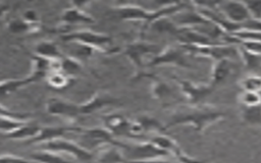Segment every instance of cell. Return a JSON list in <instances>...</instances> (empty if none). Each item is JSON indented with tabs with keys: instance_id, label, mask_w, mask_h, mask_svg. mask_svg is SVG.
<instances>
[{
	"instance_id": "cell-1",
	"label": "cell",
	"mask_w": 261,
	"mask_h": 163,
	"mask_svg": "<svg viewBox=\"0 0 261 163\" xmlns=\"http://www.w3.org/2000/svg\"><path fill=\"white\" fill-rule=\"evenodd\" d=\"M226 114L213 107L188 106L184 109L174 111L168 122L164 125L165 129L178 125H189L198 133H202L207 127L223 120Z\"/></svg>"
},
{
	"instance_id": "cell-2",
	"label": "cell",
	"mask_w": 261,
	"mask_h": 163,
	"mask_svg": "<svg viewBox=\"0 0 261 163\" xmlns=\"http://www.w3.org/2000/svg\"><path fill=\"white\" fill-rule=\"evenodd\" d=\"M160 50L161 48L159 45L145 40H137L124 46L123 54L132 62L135 69L134 76L132 78L133 80H137V78L145 72L147 62Z\"/></svg>"
},
{
	"instance_id": "cell-3",
	"label": "cell",
	"mask_w": 261,
	"mask_h": 163,
	"mask_svg": "<svg viewBox=\"0 0 261 163\" xmlns=\"http://www.w3.org/2000/svg\"><path fill=\"white\" fill-rule=\"evenodd\" d=\"M62 40L65 42H71L82 45L93 51H99L102 53L113 54L119 51V48L112 47V38L108 35L96 33L92 31H79L69 33L62 36Z\"/></svg>"
},
{
	"instance_id": "cell-4",
	"label": "cell",
	"mask_w": 261,
	"mask_h": 163,
	"mask_svg": "<svg viewBox=\"0 0 261 163\" xmlns=\"http://www.w3.org/2000/svg\"><path fill=\"white\" fill-rule=\"evenodd\" d=\"M182 46V45H181ZM190 55L204 56L213 59L214 61L229 59L234 60L240 58L239 46L229 43H216L202 46H182Z\"/></svg>"
},
{
	"instance_id": "cell-5",
	"label": "cell",
	"mask_w": 261,
	"mask_h": 163,
	"mask_svg": "<svg viewBox=\"0 0 261 163\" xmlns=\"http://www.w3.org/2000/svg\"><path fill=\"white\" fill-rule=\"evenodd\" d=\"M189 56L191 55L180 44L170 45L161 49L156 55H154L147 62L146 67L172 65L182 68H192Z\"/></svg>"
},
{
	"instance_id": "cell-6",
	"label": "cell",
	"mask_w": 261,
	"mask_h": 163,
	"mask_svg": "<svg viewBox=\"0 0 261 163\" xmlns=\"http://www.w3.org/2000/svg\"><path fill=\"white\" fill-rule=\"evenodd\" d=\"M148 77L151 80V93L152 96L162 105V106H171L175 104H179L184 102V97L178 95L174 89L168 85L165 80L160 78L154 73L150 72H143L138 78H145Z\"/></svg>"
},
{
	"instance_id": "cell-7",
	"label": "cell",
	"mask_w": 261,
	"mask_h": 163,
	"mask_svg": "<svg viewBox=\"0 0 261 163\" xmlns=\"http://www.w3.org/2000/svg\"><path fill=\"white\" fill-rule=\"evenodd\" d=\"M171 78L177 84L179 93L191 106H201L212 94L214 89L209 84H195L191 80L172 75Z\"/></svg>"
},
{
	"instance_id": "cell-8",
	"label": "cell",
	"mask_w": 261,
	"mask_h": 163,
	"mask_svg": "<svg viewBox=\"0 0 261 163\" xmlns=\"http://www.w3.org/2000/svg\"><path fill=\"white\" fill-rule=\"evenodd\" d=\"M43 145V150L55 152L58 154L64 153L83 163H88L94 158V154L90 150L86 149L84 146L62 138L53 140Z\"/></svg>"
},
{
	"instance_id": "cell-9",
	"label": "cell",
	"mask_w": 261,
	"mask_h": 163,
	"mask_svg": "<svg viewBox=\"0 0 261 163\" xmlns=\"http://www.w3.org/2000/svg\"><path fill=\"white\" fill-rule=\"evenodd\" d=\"M121 151L126 160H146L152 158L166 157L167 153L151 141L126 144L122 142Z\"/></svg>"
},
{
	"instance_id": "cell-10",
	"label": "cell",
	"mask_w": 261,
	"mask_h": 163,
	"mask_svg": "<svg viewBox=\"0 0 261 163\" xmlns=\"http://www.w3.org/2000/svg\"><path fill=\"white\" fill-rule=\"evenodd\" d=\"M215 9L229 22L242 26L251 19L245 2L221 1L215 2Z\"/></svg>"
},
{
	"instance_id": "cell-11",
	"label": "cell",
	"mask_w": 261,
	"mask_h": 163,
	"mask_svg": "<svg viewBox=\"0 0 261 163\" xmlns=\"http://www.w3.org/2000/svg\"><path fill=\"white\" fill-rule=\"evenodd\" d=\"M150 141L154 143L156 146H158L160 149L165 151L167 155L173 156L178 163H205L186 154L177 145V143L172 138L167 135L165 132L152 135Z\"/></svg>"
},
{
	"instance_id": "cell-12",
	"label": "cell",
	"mask_w": 261,
	"mask_h": 163,
	"mask_svg": "<svg viewBox=\"0 0 261 163\" xmlns=\"http://www.w3.org/2000/svg\"><path fill=\"white\" fill-rule=\"evenodd\" d=\"M46 108L49 114L62 117L63 119L69 121H75L82 116L80 106L77 104H73L58 98H52L48 100Z\"/></svg>"
},
{
	"instance_id": "cell-13",
	"label": "cell",
	"mask_w": 261,
	"mask_h": 163,
	"mask_svg": "<svg viewBox=\"0 0 261 163\" xmlns=\"http://www.w3.org/2000/svg\"><path fill=\"white\" fill-rule=\"evenodd\" d=\"M104 127L109 130L115 138H128L132 139L130 134V120L119 113H108L102 117Z\"/></svg>"
},
{
	"instance_id": "cell-14",
	"label": "cell",
	"mask_w": 261,
	"mask_h": 163,
	"mask_svg": "<svg viewBox=\"0 0 261 163\" xmlns=\"http://www.w3.org/2000/svg\"><path fill=\"white\" fill-rule=\"evenodd\" d=\"M119 99L110 96L107 93L103 92H97L95 95H93L87 102L80 104V111L82 115H88L91 113H94L106 106L109 105H115L119 104Z\"/></svg>"
},
{
	"instance_id": "cell-15",
	"label": "cell",
	"mask_w": 261,
	"mask_h": 163,
	"mask_svg": "<svg viewBox=\"0 0 261 163\" xmlns=\"http://www.w3.org/2000/svg\"><path fill=\"white\" fill-rule=\"evenodd\" d=\"M233 60L222 59L214 61L211 70V78L209 85L215 89L216 87L224 84L233 72Z\"/></svg>"
},
{
	"instance_id": "cell-16",
	"label": "cell",
	"mask_w": 261,
	"mask_h": 163,
	"mask_svg": "<svg viewBox=\"0 0 261 163\" xmlns=\"http://www.w3.org/2000/svg\"><path fill=\"white\" fill-rule=\"evenodd\" d=\"M125 160L121 149L114 145L100 147L96 158L97 163H124Z\"/></svg>"
},
{
	"instance_id": "cell-17",
	"label": "cell",
	"mask_w": 261,
	"mask_h": 163,
	"mask_svg": "<svg viewBox=\"0 0 261 163\" xmlns=\"http://www.w3.org/2000/svg\"><path fill=\"white\" fill-rule=\"evenodd\" d=\"M74 128L68 127H40L38 133L31 140L28 141L29 144H38V143H48L53 140L62 138L68 130H73Z\"/></svg>"
},
{
	"instance_id": "cell-18",
	"label": "cell",
	"mask_w": 261,
	"mask_h": 163,
	"mask_svg": "<svg viewBox=\"0 0 261 163\" xmlns=\"http://www.w3.org/2000/svg\"><path fill=\"white\" fill-rule=\"evenodd\" d=\"M61 20L67 24H76V23H93L95 19L85 12L84 10L80 9V7H70L62 13Z\"/></svg>"
},
{
	"instance_id": "cell-19",
	"label": "cell",
	"mask_w": 261,
	"mask_h": 163,
	"mask_svg": "<svg viewBox=\"0 0 261 163\" xmlns=\"http://www.w3.org/2000/svg\"><path fill=\"white\" fill-rule=\"evenodd\" d=\"M135 120L139 123V125L142 128V131L144 135L146 133H151L152 135L157 133H164L165 132V126L158 121L156 118L148 115H140L135 118Z\"/></svg>"
},
{
	"instance_id": "cell-20",
	"label": "cell",
	"mask_w": 261,
	"mask_h": 163,
	"mask_svg": "<svg viewBox=\"0 0 261 163\" xmlns=\"http://www.w3.org/2000/svg\"><path fill=\"white\" fill-rule=\"evenodd\" d=\"M240 59H242L246 69L249 73H255L261 75V56L247 52L239 47Z\"/></svg>"
},
{
	"instance_id": "cell-21",
	"label": "cell",
	"mask_w": 261,
	"mask_h": 163,
	"mask_svg": "<svg viewBox=\"0 0 261 163\" xmlns=\"http://www.w3.org/2000/svg\"><path fill=\"white\" fill-rule=\"evenodd\" d=\"M31 159L38 163H71L70 161L66 160L58 153L47 151V150H40L31 154Z\"/></svg>"
},
{
	"instance_id": "cell-22",
	"label": "cell",
	"mask_w": 261,
	"mask_h": 163,
	"mask_svg": "<svg viewBox=\"0 0 261 163\" xmlns=\"http://www.w3.org/2000/svg\"><path fill=\"white\" fill-rule=\"evenodd\" d=\"M35 55H38L40 57L53 60V59H60L61 54L57 48V46L51 42H41L39 43L35 48Z\"/></svg>"
},
{
	"instance_id": "cell-23",
	"label": "cell",
	"mask_w": 261,
	"mask_h": 163,
	"mask_svg": "<svg viewBox=\"0 0 261 163\" xmlns=\"http://www.w3.org/2000/svg\"><path fill=\"white\" fill-rule=\"evenodd\" d=\"M40 127H37V126H33V125H28V124H23L22 126L18 127L17 129L11 131V132H8V133H5L4 137L5 138H8V139H12V140H31L33 139L39 131Z\"/></svg>"
},
{
	"instance_id": "cell-24",
	"label": "cell",
	"mask_w": 261,
	"mask_h": 163,
	"mask_svg": "<svg viewBox=\"0 0 261 163\" xmlns=\"http://www.w3.org/2000/svg\"><path fill=\"white\" fill-rule=\"evenodd\" d=\"M239 85L242 91L261 93V75L248 73L240 79Z\"/></svg>"
},
{
	"instance_id": "cell-25",
	"label": "cell",
	"mask_w": 261,
	"mask_h": 163,
	"mask_svg": "<svg viewBox=\"0 0 261 163\" xmlns=\"http://www.w3.org/2000/svg\"><path fill=\"white\" fill-rule=\"evenodd\" d=\"M242 119L254 126H261V105L256 107H242Z\"/></svg>"
},
{
	"instance_id": "cell-26",
	"label": "cell",
	"mask_w": 261,
	"mask_h": 163,
	"mask_svg": "<svg viewBox=\"0 0 261 163\" xmlns=\"http://www.w3.org/2000/svg\"><path fill=\"white\" fill-rule=\"evenodd\" d=\"M47 83L51 88L54 89H63L67 87L70 82V76L62 72L61 70L50 71L47 73Z\"/></svg>"
},
{
	"instance_id": "cell-27",
	"label": "cell",
	"mask_w": 261,
	"mask_h": 163,
	"mask_svg": "<svg viewBox=\"0 0 261 163\" xmlns=\"http://www.w3.org/2000/svg\"><path fill=\"white\" fill-rule=\"evenodd\" d=\"M238 100L242 107H256L261 105V93L241 91V93L238 96Z\"/></svg>"
},
{
	"instance_id": "cell-28",
	"label": "cell",
	"mask_w": 261,
	"mask_h": 163,
	"mask_svg": "<svg viewBox=\"0 0 261 163\" xmlns=\"http://www.w3.org/2000/svg\"><path fill=\"white\" fill-rule=\"evenodd\" d=\"M60 66H61V71L70 76L73 73H77L79 71L82 70V64L81 62L73 58V57H65L60 59Z\"/></svg>"
},
{
	"instance_id": "cell-29",
	"label": "cell",
	"mask_w": 261,
	"mask_h": 163,
	"mask_svg": "<svg viewBox=\"0 0 261 163\" xmlns=\"http://www.w3.org/2000/svg\"><path fill=\"white\" fill-rule=\"evenodd\" d=\"M245 4L247 6L251 19L260 20L261 19V1H249V2H245Z\"/></svg>"
},
{
	"instance_id": "cell-30",
	"label": "cell",
	"mask_w": 261,
	"mask_h": 163,
	"mask_svg": "<svg viewBox=\"0 0 261 163\" xmlns=\"http://www.w3.org/2000/svg\"><path fill=\"white\" fill-rule=\"evenodd\" d=\"M32 23H29L27 21H22V20H14L12 22H10L9 25V30L12 33H23L24 31H28L30 29V25Z\"/></svg>"
},
{
	"instance_id": "cell-31",
	"label": "cell",
	"mask_w": 261,
	"mask_h": 163,
	"mask_svg": "<svg viewBox=\"0 0 261 163\" xmlns=\"http://www.w3.org/2000/svg\"><path fill=\"white\" fill-rule=\"evenodd\" d=\"M0 163H31V162L21 157L7 154L0 157Z\"/></svg>"
},
{
	"instance_id": "cell-32",
	"label": "cell",
	"mask_w": 261,
	"mask_h": 163,
	"mask_svg": "<svg viewBox=\"0 0 261 163\" xmlns=\"http://www.w3.org/2000/svg\"><path fill=\"white\" fill-rule=\"evenodd\" d=\"M124 163H173L165 159V157L161 158H152L146 160H125Z\"/></svg>"
}]
</instances>
